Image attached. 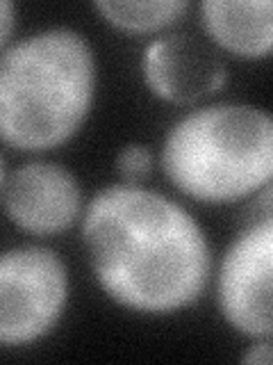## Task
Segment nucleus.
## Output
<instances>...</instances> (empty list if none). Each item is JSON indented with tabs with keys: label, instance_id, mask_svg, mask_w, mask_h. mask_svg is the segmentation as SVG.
Wrapping results in <instances>:
<instances>
[{
	"label": "nucleus",
	"instance_id": "f257e3e1",
	"mask_svg": "<svg viewBox=\"0 0 273 365\" xmlns=\"http://www.w3.org/2000/svg\"><path fill=\"white\" fill-rule=\"evenodd\" d=\"M85 245L105 292L146 313H171L203 292L210 247L193 217L164 194L114 185L91 201Z\"/></svg>",
	"mask_w": 273,
	"mask_h": 365
},
{
	"label": "nucleus",
	"instance_id": "f03ea898",
	"mask_svg": "<svg viewBox=\"0 0 273 365\" xmlns=\"http://www.w3.org/2000/svg\"><path fill=\"white\" fill-rule=\"evenodd\" d=\"M94 80V53L73 30L14 43L0 57V137L26 151L66 142L87 117Z\"/></svg>",
	"mask_w": 273,
	"mask_h": 365
},
{
	"label": "nucleus",
	"instance_id": "7ed1b4c3",
	"mask_svg": "<svg viewBox=\"0 0 273 365\" xmlns=\"http://www.w3.org/2000/svg\"><path fill=\"white\" fill-rule=\"evenodd\" d=\"M162 165L168 178L193 199L246 197L271 178L273 121L253 106L200 108L171 128Z\"/></svg>",
	"mask_w": 273,
	"mask_h": 365
},
{
	"label": "nucleus",
	"instance_id": "20e7f679",
	"mask_svg": "<svg viewBox=\"0 0 273 365\" xmlns=\"http://www.w3.org/2000/svg\"><path fill=\"white\" fill-rule=\"evenodd\" d=\"M66 267L53 249L23 247L0 256V342L41 338L66 304Z\"/></svg>",
	"mask_w": 273,
	"mask_h": 365
},
{
	"label": "nucleus",
	"instance_id": "39448f33",
	"mask_svg": "<svg viewBox=\"0 0 273 365\" xmlns=\"http://www.w3.org/2000/svg\"><path fill=\"white\" fill-rule=\"evenodd\" d=\"M273 222L271 212L239 235L221 265V308L235 329L269 338L273 329Z\"/></svg>",
	"mask_w": 273,
	"mask_h": 365
},
{
	"label": "nucleus",
	"instance_id": "423d86ee",
	"mask_svg": "<svg viewBox=\"0 0 273 365\" xmlns=\"http://www.w3.org/2000/svg\"><path fill=\"white\" fill-rule=\"evenodd\" d=\"M5 208L23 231L48 235L71 226L80 210V185L71 171L53 163H30L14 171Z\"/></svg>",
	"mask_w": 273,
	"mask_h": 365
},
{
	"label": "nucleus",
	"instance_id": "0eeeda50",
	"mask_svg": "<svg viewBox=\"0 0 273 365\" xmlns=\"http://www.w3.org/2000/svg\"><path fill=\"white\" fill-rule=\"evenodd\" d=\"M144 76L157 96L171 103H191L223 87L225 64L210 43L189 32H178L148 46Z\"/></svg>",
	"mask_w": 273,
	"mask_h": 365
},
{
	"label": "nucleus",
	"instance_id": "6e6552de",
	"mask_svg": "<svg viewBox=\"0 0 273 365\" xmlns=\"http://www.w3.org/2000/svg\"><path fill=\"white\" fill-rule=\"evenodd\" d=\"M205 28L212 39L244 57H262L273 41L271 0H205Z\"/></svg>",
	"mask_w": 273,
	"mask_h": 365
},
{
	"label": "nucleus",
	"instance_id": "1a4fd4ad",
	"mask_svg": "<svg viewBox=\"0 0 273 365\" xmlns=\"http://www.w3.org/2000/svg\"><path fill=\"white\" fill-rule=\"evenodd\" d=\"M96 7L123 30H157L187 11V0H98Z\"/></svg>",
	"mask_w": 273,
	"mask_h": 365
},
{
	"label": "nucleus",
	"instance_id": "9d476101",
	"mask_svg": "<svg viewBox=\"0 0 273 365\" xmlns=\"http://www.w3.org/2000/svg\"><path fill=\"white\" fill-rule=\"evenodd\" d=\"M117 165H119V171H121L123 178L136 182V180H141L144 176L151 174L153 160H151V153H148L144 146L130 144V146H125L121 151Z\"/></svg>",
	"mask_w": 273,
	"mask_h": 365
},
{
	"label": "nucleus",
	"instance_id": "9b49d317",
	"mask_svg": "<svg viewBox=\"0 0 273 365\" xmlns=\"http://www.w3.org/2000/svg\"><path fill=\"white\" fill-rule=\"evenodd\" d=\"M11 28H14V5L9 0H0V46L7 41Z\"/></svg>",
	"mask_w": 273,
	"mask_h": 365
},
{
	"label": "nucleus",
	"instance_id": "f8f14e48",
	"mask_svg": "<svg viewBox=\"0 0 273 365\" xmlns=\"http://www.w3.org/2000/svg\"><path fill=\"white\" fill-rule=\"evenodd\" d=\"M244 363H262V365H269L271 363V345H269V342H262V345L253 347L244 356Z\"/></svg>",
	"mask_w": 273,
	"mask_h": 365
},
{
	"label": "nucleus",
	"instance_id": "ddd939ff",
	"mask_svg": "<svg viewBox=\"0 0 273 365\" xmlns=\"http://www.w3.org/2000/svg\"><path fill=\"white\" fill-rule=\"evenodd\" d=\"M0 182H3V160H0Z\"/></svg>",
	"mask_w": 273,
	"mask_h": 365
}]
</instances>
